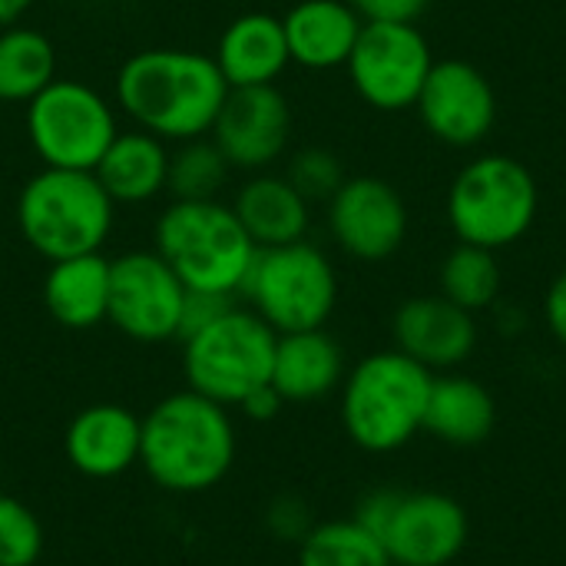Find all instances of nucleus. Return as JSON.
Segmentation results:
<instances>
[{
	"instance_id": "f03ea898",
	"label": "nucleus",
	"mask_w": 566,
	"mask_h": 566,
	"mask_svg": "<svg viewBox=\"0 0 566 566\" xmlns=\"http://www.w3.org/2000/svg\"><path fill=\"white\" fill-rule=\"evenodd\" d=\"M239 454L232 408L182 388L143 415L139 468L166 494H206L219 488Z\"/></svg>"
},
{
	"instance_id": "6ab92c4d",
	"label": "nucleus",
	"mask_w": 566,
	"mask_h": 566,
	"mask_svg": "<svg viewBox=\"0 0 566 566\" xmlns=\"http://www.w3.org/2000/svg\"><path fill=\"white\" fill-rule=\"evenodd\" d=\"M345 352L325 332H289L275 342L272 361V388L285 405H312L328 398L345 381Z\"/></svg>"
},
{
	"instance_id": "20e7f679",
	"label": "nucleus",
	"mask_w": 566,
	"mask_h": 566,
	"mask_svg": "<svg viewBox=\"0 0 566 566\" xmlns=\"http://www.w3.org/2000/svg\"><path fill=\"white\" fill-rule=\"evenodd\" d=\"M153 249L192 292L242 295L259 245L232 206L219 199H172L156 219Z\"/></svg>"
},
{
	"instance_id": "bb28decb",
	"label": "nucleus",
	"mask_w": 566,
	"mask_h": 566,
	"mask_svg": "<svg viewBox=\"0 0 566 566\" xmlns=\"http://www.w3.org/2000/svg\"><path fill=\"white\" fill-rule=\"evenodd\" d=\"M441 295L471 315L491 308L501 295V265L494 252L458 242L441 265Z\"/></svg>"
},
{
	"instance_id": "423d86ee",
	"label": "nucleus",
	"mask_w": 566,
	"mask_h": 566,
	"mask_svg": "<svg viewBox=\"0 0 566 566\" xmlns=\"http://www.w3.org/2000/svg\"><path fill=\"white\" fill-rule=\"evenodd\" d=\"M541 192L524 163L504 153L471 159L451 182L448 222L464 245L507 249L521 242L537 219Z\"/></svg>"
},
{
	"instance_id": "9d476101",
	"label": "nucleus",
	"mask_w": 566,
	"mask_h": 566,
	"mask_svg": "<svg viewBox=\"0 0 566 566\" xmlns=\"http://www.w3.org/2000/svg\"><path fill=\"white\" fill-rule=\"evenodd\" d=\"M116 133V109L90 83L56 76L27 103V139L53 169L93 172Z\"/></svg>"
},
{
	"instance_id": "c85d7f7f",
	"label": "nucleus",
	"mask_w": 566,
	"mask_h": 566,
	"mask_svg": "<svg viewBox=\"0 0 566 566\" xmlns=\"http://www.w3.org/2000/svg\"><path fill=\"white\" fill-rule=\"evenodd\" d=\"M43 544L40 517L20 497L0 491V566H36Z\"/></svg>"
},
{
	"instance_id": "9b49d317",
	"label": "nucleus",
	"mask_w": 566,
	"mask_h": 566,
	"mask_svg": "<svg viewBox=\"0 0 566 566\" xmlns=\"http://www.w3.org/2000/svg\"><path fill=\"white\" fill-rule=\"evenodd\" d=\"M182 305L186 285L156 249H136L109 259L106 322L126 338L143 345L179 338Z\"/></svg>"
},
{
	"instance_id": "b1692460",
	"label": "nucleus",
	"mask_w": 566,
	"mask_h": 566,
	"mask_svg": "<svg viewBox=\"0 0 566 566\" xmlns=\"http://www.w3.org/2000/svg\"><path fill=\"white\" fill-rule=\"evenodd\" d=\"M232 209L259 249L302 242L308 232V199L285 176H252L239 189Z\"/></svg>"
},
{
	"instance_id": "2eb2a0df",
	"label": "nucleus",
	"mask_w": 566,
	"mask_h": 566,
	"mask_svg": "<svg viewBox=\"0 0 566 566\" xmlns=\"http://www.w3.org/2000/svg\"><path fill=\"white\" fill-rule=\"evenodd\" d=\"M209 136L232 169L262 172L289 149V136H292L289 99L275 86L229 90Z\"/></svg>"
},
{
	"instance_id": "6e6552de",
	"label": "nucleus",
	"mask_w": 566,
	"mask_h": 566,
	"mask_svg": "<svg viewBox=\"0 0 566 566\" xmlns=\"http://www.w3.org/2000/svg\"><path fill=\"white\" fill-rule=\"evenodd\" d=\"M355 521L385 544L391 566L454 564L471 534L464 504L441 491L378 488L361 497Z\"/></svg>"
},
{
	"instance_id": "7ed1b4c3",
	"label": "nucleus",
	"mask_w": 566,
	"mask_h": 566,
	"mask_svg": "<svg viewBox=\"0 0 566 566\" xmlns=\"http://www.w3.org/2000/svg\"><path fill=\"white\" fill-rule=\"evenodd\" d=\"M434 371L398 348L365 355L342 381V428L365 454H395L424 431Z\"/></svg>"
},
{
	"instance_id": "aec40b11",
	"label": "nucleus",
	"mask_w": 566,
	"mask_h": 566,
	"mask_svg": "<svg viewBox=\"0 0 566 566\" xmlns=\"http://www.w3.org/2000/svg\"><path fill=\"white\" fill-rule=\"evenodd\" d=\"M282 27L292 63L305 70H335L348 63L365 20L348 0H302L282 17Z\"/></svg>"
},
{
	"instance_id": "4468645a",
	"label": "nucleus",
	"mask_w": 566,
	"mask_h": 566,
	"mask_svg": "<svg viewBox=\"0 0 566 566\" xmlns=\"http://www.w3.org/2000/svg\"><path fill=\"white\" fill-rule=\"evenodd\" d=\"M415 106L424 129L458 149L484 143L497 119V96L491 80L464 60L434 63Z\"/></svg>"
},
{
	"instance_id": "2f4dec72",
	"label": "nucleus",
	"mask_w": 566,
	"mask_h": 566,
	"mask_svg": "<svg viewBox=\"0 0 566 566\" xmlns=\"http://www.w3.org/2000/svg\"><path fill=\"white\" fill-rule=\"evenodd\" d=\"M235 305L232 295H219V292H192L186 289V305H182V325H179V342L192 332H199L202 325L216 322L222 312H229Z\"/></svg>"
},
{
	"instance_id": "f704fd0d",
	"label": "nucleus",
	"mask_w": 566,
	"mask_h": 566,
	"mask_svg": "<svg viewBox=\"0 0 566 566\" xmlns=\"http://www.w3.org/2000/svg\"><path fill=\"white\" fill-rule=\"evenodd\" d=\"M282 405H285L282 395H279L272 385H262V388H255L235 411H242L249 421H272V418L282 411Z\"/></svg>"
},
{
	"instance_id": "393cba45",
	"label": "nucleus",
	"mask_w": 566,
	"mask_h": 566,
	"mask_svg": "<svg viewBox=\"0 0 566 566\" xmlns=\"http://www.w3.org/2000/svg\"><path fill=\"white\" fill-rule=\"evenodd\" d=\"M56 80V50L46 33L10 23L0 30V99L30 103Z\"/></svg>"
},
{
	"instance_id": "473e14b6",
	"label": "nucleus",
	"mask_w": 566,
	"mask_h": 566,
	"mask_svg": "<svg viewBox=\"0 0 566 566\" xmlns=\"http://www.w3.org/2000/svg\"><path fill=\"white\" fill-rule=\"evenodd\" d=\"M365 23H415L428 0H348Z\"/></svg>"
},
{
	"instance_id": "7c9ffc66",
	"label": "nucleus",
	"mask_w": 566,
	"mask_h": 566,
	"mask_svg": "<svg viewBox=\"0 0 566 566\" xmlns=\"http://www.w3.org/2000/svg\"><path fill=\"white\" fill-rule=\"evenodd\" d=\"M315 527L312 507L298 494H279L265 507V531L282 544H302Z\"/></svg>"
},
{
	"instance_id": "a878e982",
	"label": "nucleus",
	"mask_w": 566,
	"mask_h": 566,
	"mask_svg": "<svg viewBox=\"0 0 566 566\" xmlns=\"http://www.w3.org/2000/svg\"><path fill=\"white\" fill-rule=\"evenodd\" d=\"M298 566H391L385 544L355 517L325 521L298 544Z\"/></svg>"
},
{
	"instance_id": "4be33fe9",
	"label": "nucleus",
	"mask_w": 566,
	"mask_h": 566,
	"mask_svg": "<svg viewBox=\"0 0 566 566\" xmlns=\"http://www.w3.org/2000/svg\"><path fill=\"white\" fill-rule=\"evenodd\" d=\"M43 305L56 325L86 332L109 312V259L103 252L50 262L43 275Z\"/></svg>"
},
{
	"instance_id": "dca6fc26",
	"label": "nucleus",
	"mask_w": 566,
	"mask_h": 566,
	"mask_svg": "<svg viewBox=\"0 0 566 566\" xmlns=\"http://www.w3.org/2000/svg\"><path fill=\"white\" fill-rule=\"evenodd\" d=\"M395 348L434 375L461 368L478 348V322L444 295L408 298L391 322Z\"/></svg>"
},
{
	"instance_id": "1a4fd4ad",
	"label": "nucleus",
	"mask_w": 566,
	"mask_h": 566,
	"mask_svg": "<svg viewBox=\"0 0 566 566\" xmlns=\"http://www.w3.org/2000/svg\"><path fill=\"white\" fill-rule=\"evenodd\" d=\"M249 308L279 335L325 328L338 305V275L312 242L259 249L242 285Z\"/></svg>"
},
{
	"instance_id": "5701e85b",
	"label": "nucleus",
	"mask_w": 566,
	"mask_h": 566,
	"mask_svg": "<svg viewBox=\"0 0 566 566\" xmlns=\"http://www.w3.org/2000/svg\"><path fill=\"white\" fill-rule=\"evenodd\" d=\"M497 405L494 395L471 375H434L424 431L451 448H478L494 434Z\"/></svg>"
},
{
	"instance_id": "a211bd4d",
	"label": "nucleus",
	"mask_w": 566,
	"mask_h": 566,
	"mask_svg": "<svg viewBox=\"0 0 566 566\" xmlns=\"http://www.w3.org/2000/svg\"><path fill=\"white\" fill-rule=\"evenodd\" d=\"M219 73L226 76L229 90L242 86H275V80L292 63L285 27L272 13H242L235 17L212 53Z\"/></svg>"
},
{
	"instance_id": "ddd939ff",
	"label": "nucleus",
	"mask_w": 566,
	"mask_h": 566,
	"mask_svg": "<svg viewBox=\"0 0 566 566\" xmlns=\"http://www.w3.org/2000/svg\"><path fill=\"white\" fill-rule=\"evenodd\" d=\"M328 229L342 252L358 262L391 259L408 235V206L378 176H355L328 199Z\"/></svg>"
},
{
	"instance_id": "c9c22d12",
	"label": "nucleus",
	"mask_w": 566,
	"mask_h": 566,
	"mask_svg": "<svg viewBox=\"0 0 566 566\" xmlns=\"http://www.w3.org/2000/svg\"><path fill=\"white\" fill-rule=\"evenodd\" d=\"M30 7H33V0H0V27L17 23Z\"/></svg>"
},
{
	"instance_id": "c756f323",
	"label": "nucleus",
	"mask_w": 566,
	"mask_h": 566,
	"mask_svg": "<svg viewBox=\"0 0 566 566\" xmlns=\"http://www.w3.org/2000/svg\"><path fill=\"white\" fill-rule=\"evenodd\" d=\"M285 179H289L308 202H328V199L338 192V186L345 182V169H342V163H338L335 153L312 146V149H302V153L292 156Z\"/></svg>"
},
{
	"instance_id": "cd10ccee",
	"label": "nucleus",
	"mask_w": 566,
	"mask_h": 566,
	"mask_svg": "<svg viewBox=\"0 0 566 566\" xmlns=\"http://www.w3.org/2000/svg\"><path fill=\"white\" fill-rule=\"evenodd\" d=\"M229 163L219 153V146L209 136L179 143L176 153H169V182L166 189L176 199H216L226 186Z\"/></svg>"
},
{
	"instance_id": "412c9836",
	"label": "nucleus",
	"mask_w": 566,
	"mask_h": 566,
	"mask_svg": "<svg viewBox=\"0 0 566 566\" xmlns=\"http://www.w3.org/2000/svg\"><path fill=\"white\" fill-rule=\"evenodd\" d=\"M99 186L116 206H143L166 192L169 182V149L159 136L143 129H119L99 166L93 169Z\"/></svg>"
},
{
	"instance_id": "f8f14e48",
	"label": "nucleus",
	"mask_w": 566,
	"mask_h": 566,
	"mask_svg": "<svg viewBox=\"0 0 566 566\" xmlns=\"http://www.w3.org/2000/svg\"><path fill=\"white\" fill-rule=\"evenodd\" d=\"M345 66L368 106L401 113L418 103L434 56L415 23H365Z\"/></svg>"
},
{
	"instance_id": "f257e3e1",
	"label": "nucleus",
	"mask_w": 566,
	"mask_h": 566,
	"mask_svg": "<svg viewBox=\"0 0 566 566\" xmlns=\"http://www.w3.org/2000/svg\"><path fill=\"white\" fill-rule=\"evenodd\" d=\"M229 96L212 53L199 50H139L116 73V103L136 129L163 143L209 136Z\"/></svg>"
},
{
	"instance_id": "0eeeda50",
	"label": "nucleus",
	"mask_w": 566,
	"mask_h": 566,
	"mask_svg": "<svg viewBox=\"0 0 566 566\" xmlns=\"http://www.w3.org/2000/svg\"><path fill=\"white\" fill-rule=\"evenodd\" d=\"M279 332L269 328L252 308L232 305L216 322L182 338L186 388L239 408L255 388L272 385Z\"/></svg>"
},
{
	"instance_id": "f3484780",
	"label": "nucleus",
	"mask_w": 566,
	"mask_h": 566,
	"mask_svg": "<svg viewBox=\"0 0 566 566\" xmlns=\"http://www.w3.org/2000/svg\"><path fill=\"white\" fill-rule=\"evenodd\" d=\"M143 418L126 405L99 401L73 415L63 434V454L70 468L90 481L123 478L139 464Z\"/></svg>"
},
{
	"instance_id": "39448f33",
	"label": "nucleus",
	"mask_w": 566,
	"mask_h": 566,
	"mask_svg": "<svg viewBox=\"0 0 566 566\" xmlns=\"http://www.w3.org/2000/svg\"><path fill=\"white\" fill-rule=\"evenodd\" d=\"M116 202L93 172L43 166L17 196V229L46 262L99 252L113 232Z\"/></svg>"
},
{
	"instance_id": "72a5a7b5",
	"label": "nucleus",
	"mask_w": 566,
	"mask_h": 566,
	"mask_svg": "<svg viewBox=\"0 0 566 566\" xmlns=\"http://www.w3.org/2000/svg\"><path fill=\"white\" fill-rule=\"evenodd\" d=\"M544 315H547V328L551 335L566 348V269L554 279L547 302H544Z\"/></svg>"
}]
</instances>
